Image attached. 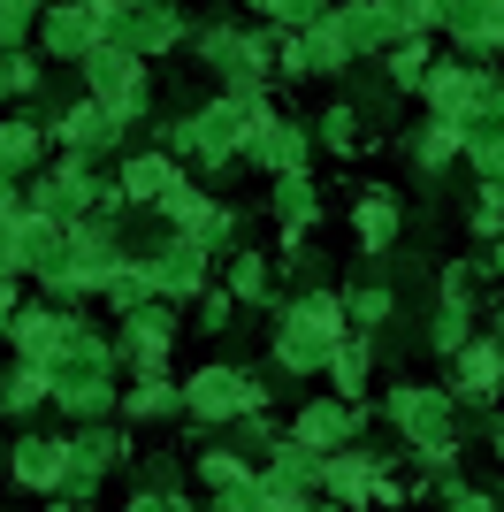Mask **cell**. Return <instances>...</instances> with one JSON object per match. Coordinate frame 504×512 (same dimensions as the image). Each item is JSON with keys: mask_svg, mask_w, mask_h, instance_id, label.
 I'll list each match as a JSON object with an SVG mask.
<instances>
[{"mask_svg": "<svg viewBox=\"0 0 504 512\" xmlns=\"http://www.w3.org/2000/svg\"><path fill=\"white\" fill-rule=\"evenodd\" d=\"M398 413H405V428H413L420 444H443V398H428V390H398Z\"/></svg>", "mask_w": 504, "mask_h": 512, "instance_id": "cell-1", "label": "cell"}, {"mask_svg": "<svg viewBox=\"0 0 504 512\" xmlns=\"http://www.w3.org/2000/svg\"><path fill=\"white\" fill-rule=\"evenodd\" d=\"M344 428H352V413H344V406H314L306 421H298V436H306V444H336Z\"/></svg>", "mask_w": 504, "mask_h": 512, "instance_id": "cell-2", "label": "cell"}, {"mask_svg": "<svg viewBox=\"0 0 504 512\" xmlns=\"http://www.w3.org/2000/svg\"><path fill=\"white\" fill-rule=\"evenodd\" d=\"M329 482H336V497H367V490H375L359 459H336V467H329Z\"/></svg>", "mask_w": 504, "mask_h": 512, "instance_id": "cell-3", "label": "cell"}, {"mask_svg": "<svg viewBox=\"0 0 504 512\" xmlns=\"http://www.w3.org/2000/svg\"><path fill=\"white\" fill-rule=\"evenodd\" d=\"M497 375H504V360H497V352H466V390H489Z\"/></svg>", "mask_w": 504, "mask_h": 512, "instance_id": "cell-4", "label": "cell"}, {"mask_svg": "<svg viewBox=\"0 0 504 512\" xmlns=\"http://www.w3.org/2000/svg\"><path fill=\"white\" fill-rule=\"evenodd\" d=\"M359 230H367V245H382V237H390V199H367V207H359Z\"/></svg>", "mask_w": 504, "mask_h": 512, "instance_id": "cell-5", "label": "cell"}, {"mask_svg": "<svg viewBox=\"0 0 504 512\" xmlns=\"http://www.w3.org/2000/svg\"><path fill=\"white\" fill-rule=\"evenodd\" d=\"M0 161L23 169V161H31V130H0Z\"/></svg>", "mask_w": 504, "mask_h": 512, "instance_id": "cell-6", "label": "cell"}, {"mask_svg": "<svg viewBox=\"0 0 504 512\" xmlns=\"http://www.w3.org/2000/svg\"><path fill=\"white\" fill-rule=\"evenodd\" d=\"M260 8H275V16H306V8H321V0H260Z\"/></svg>", "mask_w": 504, "mask_h": 512, "instance_id": "cell-7", "label": "cell"}]
</instances>
